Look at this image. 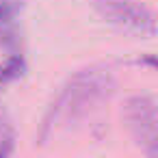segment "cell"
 Returning a JSON list of instances; mask_svg holds the SVG:
<instances>
[{"label": "cell", "instance_id": "3957f363", "mask_svg": "<svg viewBox=\"0 0 158 158\" xmlns=\"http://www.w3.org/2000/svg\"><path fill=\"white\" fill-rule=\"evenodd\" d=\"M93 9L106 22L126 28L139 35H154L156 33V18L154 13L141 5L139 0H91Z\"/></svg>", "mask_w": 158, "mask_h": 158}, {"label": "cell", "instance_id": "6da1fadb", "mask_svg": "<svg viewBox=\"0 0 158 158\" xmlns=\"http://www.w3.org/2000/svg\"><path fill=\"white\" fill-rule=\"evenodd\" d=\"M113 91L115 78L106 67H87L76 72L50 104L41 123L39 141L46 143L56 130L82 121L93 108H98V104L108 100Z\"/></svg>", "mask_w": 158, "mask_h": 158}, {"label": "cell", "instance_id": "8992f818", "mask_svg": "<svg viewBox=\"0 0 158 158\" xmlns=\"http://www.w3.org/2000/svg\"><path fill=\"white\" fill-rule=\"evenodd\" d=\"M20 9H22L20 0H0V26L13 22V18L18 15Z\"/></svg>", "mask_w": 158, "mask_h": 158}, {"label": "cell", "instance_id": "5b68a950", "mask_svg": "<svg viewBox=\"0 0 158 158\" xmlns=\"http://www.w3.org/2000/svg\"><path fill=\"white\" fill-rule=\"evenodd\" d=\"M15 147V134L7 117L0 113V156H9Z\"/></svg>", "mask_w": 158, "mask_h": 158}, {"label": "cell", "instance_id": "7a4b0ae2", "mask_svg": "<svg viewBox=\"0 0 158 158\" xmlns=\"http://www.w3.org/2000/svg\"><path fill=\"white\" fill-rule=\"evenodd\" d=\"M123 119L136 139V143L145 149L147 156L158 154V108L152 95H132L123 106Z\"/></svg>", "mask_w": 158, "mask_h": 158}, {"label": "cell", "instance_id": "277c9868", "mask_svg": "<svg viewBox=\"0 0 158 158\" xmlns=\"http://www.w3.org/2000/svg\"><path fill=\"white\" fill-rule=\"evenodd\" d=\"M26 69V63L20 54H11L5 63H0V89H5L13 80H18Z\"/></svg>", "mask_w": 158, "mask_h": 158}]
</instances>
